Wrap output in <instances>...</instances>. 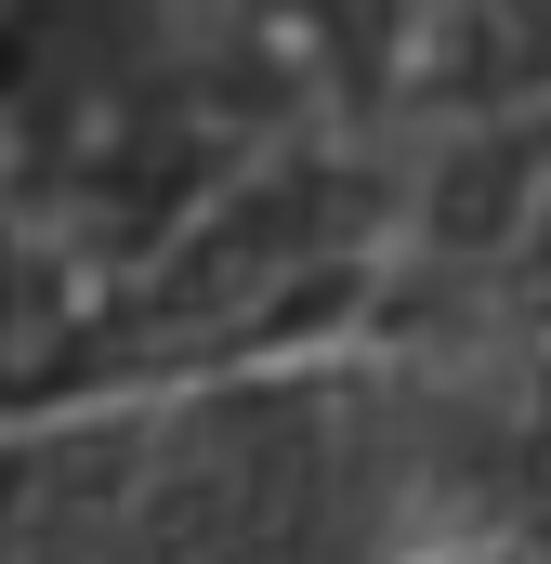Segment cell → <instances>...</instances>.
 <instances>
[{
	"mask_svg": "<svg viewBox=\"0 0 551 564\" xmlns=\"http://www.w3.org/2000/svg\"><path fill=\"white\" fill-rule=\"evenodd\" d=\"M0 564H551V328L0 421Z\"/></svg>",
	"mask_w": 551,
	"mask_h": 564,
	"instance_id": "cell-1",
	"label": "cell"
}]
</instances>
